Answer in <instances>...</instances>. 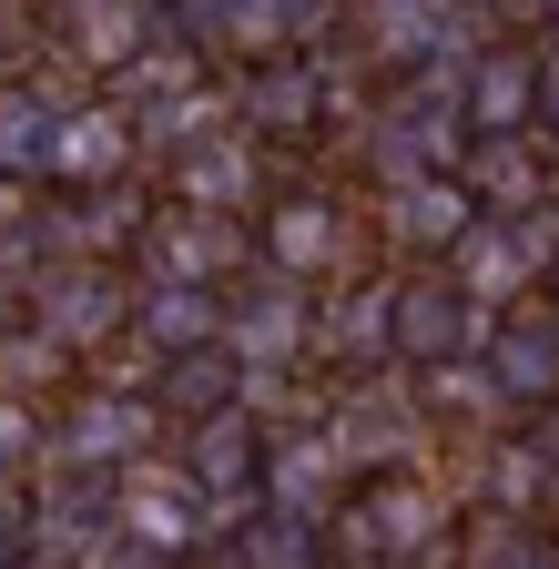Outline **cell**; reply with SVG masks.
<instances>
[{
	"label": "cell",
	"instance_id": "cell-1",
	"mask_svg": "<svg viewBox=\"0 0 559 569\" xmlns=\"http://www.w3.org/2000/svg\"><path fill=\"white\" fill-rule=\"evenodd\" d=\"M438 529V498L417 488V478H377L357 509H346V539H357L367 559H407V549H428Z\"/></svg>",
	"mask_w": 559,
	"mask_h": 569
},
{
	"label": "cell",
	"instance_id": "cell-2",
	"mask_svg": "<svg viewBox=\"0 0 559 569\" xmlns=\"http://www.w3.org/2000/svg\"><path fill=\"white\" fill-rule=\"evenodd\" d=\"M539 92H549V82H539L529 51H478L458 122H468V132H529V122H539Z\"/></svg>",
	"mask_w": 559,
	"mask_h": 569
},
{
	"label": "cell",
	"instance_id": "cell-3",
	"mask_svg": "<svg viewBox=\"0 0 559 569\" xmlns=\"http://www.w3.org/2000/svg\"><path fill=\"white\" fill-rule=\"evenodd\" d=\"M387 346L407 356V367H458V346H468V316L448 284H397L387 296Z\"/></svg>",
	"mask_w": 559,
	"mask_h": 569
},
{
	"label": "cell",
	"instance_id": "cell-4",
	"mask_svg": "<svg viewBox=\"0 0 559 569\" xmlns=\"http://www.w3.org/2000/svg\"><path fill=\"white\" fill-rule=\"evenodd\" d=\"M122 529H132V549H153V559L193 549L203 539V488L193 478H122Z\"/></svg>",
	"mask_w": 559,
	"mask_h": 569
},
{
	"label": "cell",
	"instance_id": "cell-5",
	"mask_svg": "<svg viewBox=\"0 0 559 569\" xmlns=\"http://www.w3.org/2000/svg\"><path fill=\"white\" fill-rule=\"evenodd\" d=\"M499 397H559V306H529L499 326Z\"/></svg>",
	"mask_w": 559,
	"mask_h": 569
},
{
	"label": "cell",
	"instance_id": "cell-6",
	"mask_svg": "<svg viewBox=\"0 0 559 569\" xmlns=\"http://www.w3.org/2000/svg\"><path fill=\"white\" fill-rule=\"evenodd\" d=\"M468 193H488L499 213H539V142H529V132H478Z\"/></svg>",
	"mask_w": 559,
	"mask_h": 569
},
{
	"label": "cell",
	"instance_id": "cell-7",
	"mask_svg": "<svg viewBox=\"0 0 559 569\" xmlns=\"http://www.w3.org/2000/svg\"><path fill=\"white\" fill-rule=\"evenodd\" d=\"M468 203H478L468 183H448V173H417V183L397 193V213H387V224H397L407 244H458V234L478 224V213H468Z\"/></svg>",
	"mask_w": 559,
	"mask_h": 569
},
{
	"label": "cell",
	"instance_id": "cell-8",
	"mask_svg": "<svg viewBox=\"0 0 559 569\" xmlns=\"http://www.w3.org/2000/svg\"><path fill=\"white\" fill-rule=\"evenodd\" d=\"M254 468H264V458H254V427H244L234 407H214V417L193 427V458H183V478H193V488H244Z\"/></svg>",
	"mask_w": 559,
	"mask_h": 569
},
{
	"label": "cell",
	"instance_id": "cell-9",
	"mask_svg": "<svg viewBox=\"0 0 559 569\" xmlns=\"http://www.w3.org/2000/svg\"><path fill=\"white\" fill-rule=\"evenodd\" d=\"M122 153H132L122 112H61V142H51V163H61V173L102 183V173H122Z\"/></svg>",
	"mask_w": 559,
	"mask_h": 569
},
{
	"label": "cell",
	"instance_id": "cell-10",
	"mask_svg": "<svg viewBox=\"0 0 559 569\" xmlns=\"http://www.w3.org/2000/svg\"><path fill=\"white\" fill-rule=\"evenodd\" d=\"M438 41H448V21L428 0H367V51L377 61H428Z\"/></svg>",
	"mask_w": 559,
	"mask_h": 569
},
{
	"label": "cell",
	"instance_id": "cell-11",
	"mask_svg": "<svg viewBox=\"0 0 559 569\" xmlns=\"http://www.w3.org/2000/svg\"><path fill=\"white\" fill-rule=\"evenodd\" d=\"M143 438H153L143 407H82V417H72V458H82V468H122Z\"/></svg>",
	"mask_w": 559,
	"mask_h": 569
},
{
	"label": "cell",
	"instance_id": "cell-12",
	"mask_svg": "<svg viewBox=\"0 0 559 569\" xmlns=\"http://www.w3.org/2000/svg\"><path fill=\"white\" fill-rule=\"evenodd\" d=\"M82 51L92 61H132V51H153V11H143V0H82Z\"/></svg>",
	"mask_w": 559,
	"mask_h": 569
},
{
	"label": "cell",
	"instance_id": "cell-13",
	"mask_svg": "<svg viewBox=\"0 0 559 569\" xmlns=\"http://www.w3.org/2000/svg\"><path fill=\"white\" fill-rule=\"evenodd\" d=\"M468 569H559V539H549V529H529V519H478Z\"/></svg>",
	"mask_w": 559,
	"mask_h": 569
},
{
	"label": "cell",
	"instance_id": "cell-14",
	"mask_svg": "<svg viewBox=\"0 0 559 569\" xmlns=\"http://www.w3.org/2000/svg\"><path fill=\"white\" fill-rule=\"evenodd\" d=\"M274 264H286V274H316L326 254H336V213L326 203H274Z\"/></svg>",
	"mask_w": 559,
	"mask_h": 569
},
{
	"label": "cell",
	"instance_id": "cell-15",
	"mask_svg": "<svg viewBox=\"0 0 559 569\" xmlns=\"http://www.w3.org/2000/svg\"><path fill=\"white\" fill-rule=\"evenodd\" d=\"M51 142H61V112H51V102L0 92V163H11V173H31V163H51Z\"/></svg>",
	"mask_w": 559,
	"mask_h": 569
},
{
	"label": "cell",
	"instance_id": "cell-16",
	"mask_svg": "<svg viewBox=\"0 0 559 569\" xmlns=\"http://www.w3.org/2000/svg\"><path fill=\"white\" fill-rule=\"evenodd\" d=\"M254 122H274V132H306V122H316L306 61H286V71H264V82H254Z\"/></svg>",
	"mask_w": 559,
	"mask_h": 569
},
{
	"label": "cell",
	"instance_id": "cell-17",
	"mask_svg": "<svg viewBox=\"0 0 559 569\" xmlns=\"http://www.w3.org/2000/svg\"><path fill=\"white\" fill-rule=\"evenodd\" d=\"M183 183H193V203H234V193L254 183V163L234 153V142H203V153L183 163Z\"/></svg>",
	"mask_w": 559,
	"mask_h": 569
},
{
	"label": "cell",
	"instance_id": "cell-18",
	"mask_svg": "<svg viewBox=\"0 0 559 569\" xmlns=\"http://www.w3.org/2000/svg\"><path fill=\"white\" fill-rule=\"evenodd\" d=\"M143 316H153V336H163L173 356H183V346H193L203 326H214V306H203V296H193V284H163V296H153Z\"/></svg>",
	"mask_w": 559,
	"mask_h": 569
},
{
	"label": "cell",
	"instance_id": "cell-19",
	"mask_svg": "<svg viewBox=\"0 0 559 569\" xmlns=\"http://www.w3.org/2000/svg\"><path fill=\"white\" fill-rule=\"evenodd\" d=\"M224 21H234L244 41H286V31L316 21V0H224Z\"/></svg>",
	"mask_w": 559,
	"mask_h": 569
},
{
	"label": "cell",
	"instance_id": "cell-20",
	"mask_svg": "<svg viewBox=\"0 0 559 569\" xmlns=\"http://www.w3.org/2000/svg\"><path fill=\"white\" fill-rule=\"evenodd\" d=\"M21 448H31V417H21V407H11V397H0V468H11V458H21Z\"/></svg>",
	"mask_w": 559,
	"mask_h": 569
},
{
	"label": "cell",
	"instance_id": "cell-21",
	"mask_svg": "<svg viewBox=\"0 0 559 569\" xmlns=\"http://www.w3.org/2000/svg\"><path fill=\"white\" fill-rule=\"evenodd\" d=\"M11 31H21V11H11V0H0V51H11Z\"/></svg>",
	"mask_w": 559,
	"mask_h": 569
}]
</instances>
